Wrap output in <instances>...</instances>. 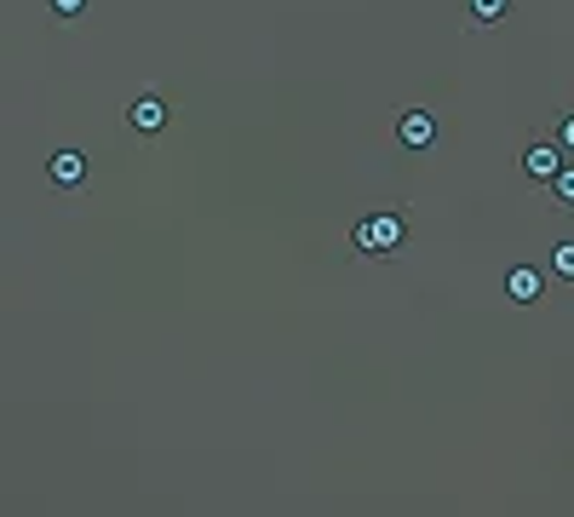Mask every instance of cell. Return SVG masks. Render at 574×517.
Masks as SVG:
<instances>
[{"instance_id":"obj_5","label":"cell","mask_w":574,"mask_h":517,"mask_svg":"<svg viewBox=\"0 0 574 517\" xmlns=\"http://www.w3.org/2000/svg\"><path fill=\"white\" fill-rule=\"evenodd\" d=\"M540 293H546V276L535 265H511L506 270V300L511 305H540Z\"/></svg>"},{"instance_id":"obj_8","label":"cell","mask_w":574,"mask_h":517,"mask_svg":"<svg viewBox=\"0 0 574 517\" xmlns=\"http://www.w3.org/2000/svg\"><path fill=\"white\" fill-rule=\"evenodd\" d=\"M551 276L574 282V242H558V248H551Z\"/></svg>"},{"instance_id":"obj_3","label":"cell","mask_w":574,"mask_h":517,"mask_svg":"<svg viewBox=\"0 0 574 517\" xmlns=\"http://www.w3.org/2000/svg\"><path fill=\"white\" fill-rule=\"evenodd\" d=\"M161 127H167V104H161L155 92L133 98V104H127V133H138V138H155Z\"/></svg>"},{"instance_id":"obj_1","label":"cell","mask_w":574,"mask_h":517,"mask_svg":"<svg viewBox=\"0 0 574 517\" xmlns=\"http://www.w3.org/2000/svg\"><path fill=\"white\" fill-rule=\"evenodd\" d=\"M402 242H408L402 213H374V218H362V225L351 230V248L357 253H397Z\"/></svg>"},{"instance_id":"obj_2","label":"cell","mask_w":574,"mask_h":517,"mask_svg":"<svg viewBox=\"0 0 574 517\" xmlns=\"http://www.w3.org/2000/svg\"><path fill=\"white\" fill-rule=\"evenodd\" d=\"M87 178H92V162L80 150H58L47 162V185L52 190H87Z\"/></svg>"},{"instance_id":"obj_10","label":"cell","mask_w":574,"mask_h":517,"mask_svg":"<svg viewBox=\"0 0 574 517\" xmlns=\"http://www.w3.org/2000/svg\"><path fill=\"white\" fill-rule=\"evenodd\" d=\"M551 138H558L563 150H574V110H563V115H558V127H551Z\"/></svg>"},{"instance_id":"obj_9","label":"cell","mask_w":574,"mask_h":517,"mask_svg":"<svg viewBox=\"0 0 574 517\" xmlns=\"http://www.w3.org/2000/svg\"><path fill=\"white\" fill-rule=\"evenodd\" d=\"M551 196H558V207H574V167H563L558 178H551V185H546Z\"/></svg>"},{"instance_id":"obj_6","label":"cell","mask_w":574,"mask_h":517,"mask_svg":"<svg viewBox=\"0 0 574 517\" xmlns=\"http://www.w3.org/2000/svg\"><path fill=\"white\" fill-rule=\"evenodd\" d=\"M523 173L535 178V185H551V178L563 173V144H528L523 150Z\"/></svg>"},{"instance_id":"obj_11","label":"cell","mask_w":574,"mask_h":517,"mask_svg":"<svg viewBox=\"0 0 574 517\" xmlns=\"http://www.w3.org/2000/svg\"><path fill=\"white\" fill-rule=\"evenodd\" d=\"M52 12L58 17H80V12H87V0H52Z\"/></svg>"},{"instance_id":"obj_7","label":"cell","mask_w":574,"mask_h":517,"mask_svg":"<svg viewBox=\"0 0 574 517\" xmlns=\"http://www.w3.org/2000/svg\"><path fill=\"white\" fill-rule=\"evenodd\" d=\"M465 17L477 29H495V24H506V17H511V0H465Z\"/></svg>"},{"instance_id":"obj_4","label":"cell","mask_w":574,"mask_h":517,"mask_svg":"<svg viewBox=\"0 0 574 517\" xmlns=\"http://www.w3.org/2000/svg\"><path fill=\"white\" fill-rule=\"evenodd\" d=\"M430 138H437V115L430 110H402L397 115V144L402 150H430Z\"/></svg>"}]
</instances>
